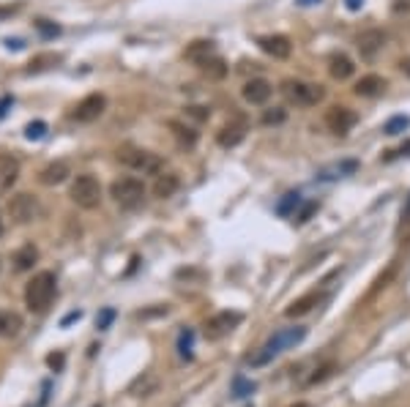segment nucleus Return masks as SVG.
<instances>
[{
	"instance_id": "35",
	"label": "nucleus",
	"mask_w": 410,
	"mask_h": 407,
	"mask_svg": "<svg viewBox=\"0 0 410 407\" xmlns=\"http://www.w3.org/2000/svg\"><path fill=\"white\" fill-rule=\"evenodd\" d=\"M36 28H38V33H41V36H47V38L61 33V28H58V25H52V22H47V20H38V22H36Z\"/></svg>"
},
{
	"instance_id": "20",
	"label": "nucleus",
	"mask_w": 410,
	"mask_h": 407,
	"mask_svg": "<svg viewBox=\"0 0 410 407\" xmlns=\"http://www.w3.org/2000/svg\"><path fill=\"white\" fill-rule=\"evenodd\" d=\"M211 55H217V47H214V41H208V38H197V41H191L189 47H186V58L191 63H200L208 61Z\"/></svg>"
},
{
	"instance_id": "36",
	"label": "nucleus",
	"mask_w": 410,
	"mask_h": 407,
	"mask_svg": "<svg viewBox=\"0 0 410 407\" xmlns=\"http://www.w3.org/2000/svg\"><path fill=\"white\" fill-rule=\"evenodd\" d=\"M315 211H317V202H307V205L301 208V214L295 216V221H298V224H304V221H309V219H312V214H315Z\"/></svg>"
},
{
	"instance_id": "13",
	"label": "nucleus",
	"mask_w": 410,
	"mask_h": 407,
	"mask_svg": "<svg viewBox=\"0 0 410 407\" xmlns=\"http://www.w3.org/2000/svg\"><path fill=\"white\" fill-rule=\"evenodd\" d=\"M257 44H260V50H263L265 55H271L274 61H284V58H290V52H293L290 38L282 36V33H274V36H260V38H257Z\"/></svg>"
},
{
	"instance_id": "3",
	"label": "nucleus",
	"mask_w": 410,
	"mask_h": 407,
	"mask_svg": "<svg viewBox=\"0 0 410 407\" xmlns=\"http://www.w3.org/2000/svg\"><path fill=\"white\" fill-rule=\"evenodd\" d=\"M282 94L295 107H317L325 98V88L315 82H304V80H284Z\"/></svg>"
},
{
	"instance_id": "9",
	"label": "nucleus",
	"mask_w": 410,
	"mask_h": 407,
	"mask_svg": "<svg viewBox=\"0 0 410 407\" xmlns=\"http://www.w3.org/2000/svg\"><path fill=\"white\" fill-rule=\"evenodd\" d=\"M104 107H107V98H104L101 94H91V96H85V98L74 107L71 118H74L77 124H94V121L101 118Z\"/></svg>"
},
{
	"instance_id": "24",
	"label": "nucleus",
	"mask_w": 410,
	"mask_h": 407,
	"mask_svg": "<svg viewBox=\"0 0 410 407\" xmlns=\"http://www.w3.org/2000/svg\"><path fill=\"white\" fill-rule=\"evenodd\" d=\"M36 260H38V249H36L33 244H28V246H22V249L14 254L11 262H14V271L22 274V271H31L33 265H36Z\"/></svg>"
},
{
	"instance_id": "11",
	"label": "nucleus",
	"mask_w": 410,
	"mask_h": 407,
	"mask_svg": "<svg viewBox=\"0 0 410 407\" xmlns=\"http://www.w3.org/2000/svg\"><path fill=\"white\" fill-rule=\"evenodd\" d=\"M383 44H386V33L378 31V28H369V31H364L356 38L358 55H361L364 61H375L380 55V50H383Z\"/></svg>"
},
{
	"instance_id": "10",
	"label": "nucleus",
	"mask_w": 410,
	"mask_h": 407,
	"mask_svg": "<svg viewBox=\"0 0 410 407\" xmlns=\"http://www.w3.org/2000/svg\"><path fill=\"white\" fill-rule=\"evenodd\" d=\"M8 214H11V219L17 221V224H28V221L38 219L41 208H38L36 197H31V194H17L8 202Z\"/></svg>"
},
{
	"instance_id": "31",
	"label": "nucleus",
	"mask_w": 410,
	"mask_h": 407,
	"mask_svg": "<svg viewBox=\"0 0 410 407\" xmlns=\"http://www.w3.org/2000/svg\"><path fill=\"white\" fill-rule=\"evenodd\" d=\"M191 342H194V334H191L189 328H184L181 336H178V350H181L184 358H191Z\"/></svg>"
},
{
	"instance_id": "6",
	"label": "nucleus",
	"mask_w": 410,
	"mask_h": 407,
	"mask_svg": "<svg viewBox=\"0 0 410 407\" xmlns=\"http://www.w3.org/2000/svg\"><path fill=\"white\" fill-rule=\"evenodd\" d=\"M118 161H124L126 167L142 172V175H156L161 170V158L156 154H151V151H142V148H121Z\"/></svg>"
},
{
	"instance_id": "39",
	"label": "nucleus",
	"mask_w": 410,
	"mask_h": 407,
	"mask_svg": "<svg viewBox=\"0 0 410 407\" xmlns=\"http://www.w3.org/2000/svg\"><path fill=\"white\" fill-rule=\"evenodd\" d=\"M47 361H50L52 369H61V367H64V355H61V353H58V355H50Z\"/></svg>"
},
{
	"instance_id": "26",
	"label": "nucleus",
	"mask_w": 410,
	"mask_h": 407,
	"mask_svg": "<svg viewBox=\"0 0 410 407\" xmlns=\"http://www.w3.org/2000/svg\"><path fill=\"white\" fill-rule=\"evenodd\" d=\"M200 68H203V74L208 77V80H224L227 77V63L221 61L219 55H211L208 61L200 63Z\"/></svg>"
},
{
	"instance_id": "32",
	"label": "nucleus",
	"mask_w": 410,
	"mask_h": 407,
	"mask_svg": "<svg viewBox=\"0 0 410 407\" xmlns=\"http://www.w3.org/2000/svg\"><path fill=\"white\" fill-rule=\"evenodd\" d=\"M112 320H115V309H104V312H98V317H96V328L98 331H107L112 325Z\"/></svg>"
},
{
	"instance_id": "28",
	"label": "nucleus",
	"mask_w": 410,
	"mask_h": 407,
	"mask_svg": "<svg viewBox=\"0 0 410 407\" xmlns=\"http://www.w3.org/2000/svg\"><path fill=\"white\" fill-rule=\"evenodd\" d=\"M334 369H337V364L334 361H325V364H320L315 372L309 375V380H307V385H317V383H323V380H328V377L334 375Z\"/></svg>"
},
{
	"instance_id": "5",
	"label": "nucleus",
	"mask_w": 410,
	"mask_h": 407,
	"mask_svg": "<svg viewBox=\"0 0 410 407\" xmlns=\"http://www.w3.org/2000/svg\"><path fill=\"white\" fill-rule=\"evenodd\" d=\"M68 197H71L74 205H80L85 211H94V208H98V202H101V184L96 181L94 175H88V172L85 175H77V181L71 184Z\"/></svg>"
},
{
	"instance_id": "34",
	"label": "nucleus",
	"mask_w": 410,
	"mask_h": 407,
	"mask_svg": "<svg viewBox=\"0 0 410 407\" xmlns=\"http://www.w3.org/2000/svg\"><path fill=\"white\" fill-rule=\"evenodd\" d=\"M186 115H189V118H194V121H208V118H211V112H208L205 107H197V104L186 107Z\"/></svg>"
},
{
	"instance_id": "21",
	"label": "nucleus",
	"mask_w": 410,
	"mask_h": 407,
	"mask_svg": "<svg viewBox=\"0 0 410 407\" xmlns=\"http://www.w3.org/2000/svg\"><path fill=\"white\" fill-rule=\"evenodd\" d=\"M178 188H181V178L175 172H164V175H159L156 184H154V194H156L159 200H170Z\"/></svg>"
},
{
	"instance_id": "46",
	"label": "nucleus",
	"mask_w": 410,
	"mask_h": 407,
	"mask_svg": "<svg viewBox=\"0 0 410 407\" xmlns=\"http://www.w3.org/2000/svg\"><path fill=\"white\" fill-rule=\"evenodd\" d=\"M301 3H304V6H309V3H320V0H301Z\"/></svg>"
},
{
	"instance_id": "27",
	"label": "nucleus",
	"mask_w": 410,
	"mask_h": 407,
	"mask_svg": "<svg viewBox=\"0 0 410 407\" xmlns=\"http://www.w3.org/2000/svg\"><path fill=\"white\" fill-rule=\"evenodd\" d=\"M301 205V194L298 191H290V194H284V200L277 205V214L279 216H295V208Z\"/></svg>"
},
{
	"instance_id": "4",
	"label": "nucleus",
	"mask_w": 410,
	"mask_h": 407,
	"mask_svg": "<svg viewBox=\"0 0 410 407\" xmlns=\"http://www.w3.org/2000/svg\"><path fill=\"white\" fill-rule=\"evenodd\" d=\"M110 194L124 211H137L145 200V186H142L140 178H121L110 186Z\"/></svg>"
},
{
	"instance_id": "38",
	"label": "nucleus",
	"mask_w": 410,
	"mask_h": 407,
	"mask_svg": "<svg viewBox=\"0 0 410 407\" xmlns=\"http://www.w3.org/2000/svg\"><path fill=\"white\" fill-rule=\"evenodd\" d=\"M254 385L252 383H244V380H235V397L241 399V397H247V394H252Z\"/></svg>"
},
{
	"instance_id": "18",
	"label": "nucleus",
	"mask_w": 410,
	"mask_h": 407,
	"mask_svg": "<svg viewBox=\"0 0 410 407\" xmlns=\"http://www.w3.org/2000/svg\"><path fill=\"white\" fill-rule=\"evenodd\" d=\"M386 91V80L378 77V74H367V77H361L358 82H356V88H353V94L361 96V98H375Z\"/></svg>"
},
{
	"instance_id": "42",
	"label": "nucleus",
	"mask_w": 410,
	"mask_h": 407,
	"mask_svg": "<svg viewBox=\"0 0 410 407\" xmlns=\"http://www.w3.org/2000/svg\"><path fill=\"white\" fill-rule=\"evenodd\" d=\"M80 314H82V312H71V314H66V317H64V325H68V323H74V320H80Z\"/></svg>"
},
{
	"instance_id": "40",
	"label": "nucleus",
	"mask_w": 410,
	"mask_h": 407,
	"mask_svg": "<svg viewBox=\"0 0 410 407\" xmlns=\"http://www.w3.org/2000/svg\"><path fill=\"white\" fill-rule=\"evenodd\" d=\"M394 11H410V0H397L394 3Z\"/></svg>"
},
{
	"instance_id": "8",
	"label": "nucleus",
	"mask_w": 410,
	"mask_h": 407,
	"mask_svg": "<svg viewBox=\"0 0 410 407\" xmlns=\"http://www.w3.org/2000/svg\"><path fill=\"white\" fill-rule=\"evenodd\" d=\"M356 124H358V115H356L350 107L337 104V107H331V110L325 112V126H328V131L337 134V137H345Z\"/></svg>"
},
{
	"instance_id": "14",
	"label": "nucleus",
	"mask_w": 410,
	"mask_h": 407,
	"mask_svg": "<svg viewBox=\"0 0 410 407\" xmlns=\"http://www.w3.org/2000/svg\"><path fill=\"white\" fill-rule=\"evenodd\" d=\"M241 94H244V98H247L249 104L263 107V104H268V98L274 94V85H271L268 80H263V77H254V80H249V82L244 85Z\"/></svg>"
},
{
	"instance_id": "23",
	"label": "nucleus",
	"mask_w": 410,
	"mask_h": 407,
	"mask_svg": "<svg viewBox=\"0 0 410 407\" xmlns=\"http://www.w3.org/2000/svg\"><path fill=\"white\" fill-rule=\"evenodd\" d=\"M22 331V317L17 312H0V336L3 339H11Z\"/></svg>"
},
{
	"instance_id": "47",
	"label": "nucleus",
	"mask_w": 410,
	"mask_h": 407,
	"mask_svg": "<svg viewBox=\"0 0 410 407\" xmlns=\"http://www.w3.org/2000/svg\"><path fill=\"white\" fill-rule=\"evenodd\" d=\"M0 238H3V219H0Z\"/></svg>"
},
{
	"instance_id": "29",
	"label": "nucleus",
	"mask_w": 410,
	"mask_h": 407,
	"mask_svg": "<svg viewBox=\"0 0 410 407\" xmlns=\"http://www.w3.org/2000/svg\"><path fill=\"white\" fill-rule=\"evenodd\" d=\"M284 118H287V110H282V107H271V110L263 112V124L265 126H279L284 124Z\"/></svg>"
},
{
	"instance_id": "2",
	"label": "nucleus",
	"mask_w": 410,
	"mask_h": 407,
	"mask_svg": "<svg viewBox=\"0 0 410 407\" xmlns=\"http://www.w3.org/2000/svg\"><path fill=\"white\" fill-rule=\"evenodd\" d=\"M55 293H58L55 274L52 271H41L25 287V304H28L31 312H47L50 304H52V298H55Z\"/></svg>"
},
{
	"instance_id": "43",
	"label": "nucleus",
	"mask_w": 410,
	"mask_h": 407,
	"mask_svg": "<svg viewBox=\"0 0 410 407\" xmlns=\"http://www.w3.org/2000/svg\"><path fill=\"white\" fill-rule=\"evenodd\" d=\"M14 11H17V8H8V6H6V8H0V20H6V17H11Z\"/></svg>"
},
{
	"instance_id": "16",
	"label": "nucleus",
	"mask_w": 410,
	"mask_h": 407,
	"mask_svg": "<svg viewBox=\"0 0 410 407\" xmlns=\"http://www.w3.org/2000/svg\"><path fill=\"white\" fill-rule=\"evenodd\" d=\"M68 175H71V164L68 161H52V164H47L38 172V181L44 186H58V184H64Z\"/></svg>"
},
{
	"instance_id": "37",
	"label": "nucleus",
	"mask_w": 410,
	"mask_h": 407,
	"mask_svg": "<svg viewBox=\"0 0 410 407\" xmlns=\"http://www.w3.org/2000/svg\"><path fill=\"white\" fill-rule=\"evenodd\" d=\"M44 63H61V55H41V58H33L31 68H44Z\"/></svg>"
},
{
	"instance_id": "30",
	"label": "nucleus",
	"mask_w": 410,
	"mask_h": 407,
	"mask_svg": "<svg viewBox=\"0 0 410 407\" xmlns=\"http://www.w3.org/2000/svg\"><path fill=\"white\" fill-rule=\"evenodd\" d=\"M408 126H410V118H405V115H397V118H391V121L386 124V128H383V131L394 137V134H402Z\"/></svg>"
},
{
	"instance_id": "33",
	"label": "nucleus",
	"mask_w": 410,
	"mask_h": 407,
	"mask_svg": "<svg viewBox=\"0 0 410 407\" xmlns=\"http://www.w3.org/2000/svg\"><path fill=\"white\" fill-rule=\"evenodd\" d=\"M44 134H47V124H44V121H36V124H31L25 128V137H28V140H41Z\"/></svg>"
},
{
	"instance_id": "48",
	"label": "nucleus",
	"mask_w": 410,
	"mask_h": 407,
	"mask_svg": "<svg viewBox=\"0 0 410 407\" xmlns=\"http://www.w3.org/2000/svg\"><path fill=\"white\" fill-rule=\"evenodd\" d=\"M94 407H101V405H94Z\"/></svg>"
},
{
	"instance_id": "17",
	"label": "nucleus",
	"mask_w": 410,
	"mask_h": 407,
	"mask_svg": "<svg viewBox=\"0 0 410 407\" xmlns=\"http://www.w3.org/2000/svg\"><path fill=\"white\" fill-rule=\"evenodd\" d=\"M17 178H20V161L14 156H0V197L17 184Z\"/></svg>"
},
{
	"instance_id": "19",
	"label": "nucleus",
	"mask_w": 410,
	"mask_h": 407,
	"mask_svg": "<svg viewBox=\"0 0 410 407\" xmlns=\"http://www.w3.org/2000/svg\"><path fill=\"white\" fill-rule=\"evenodd\" d=\"M328 74H331L337 82H345V80H350V77L356 74V66H353V61L347 58L345 52H339V55H331V61H328Z\"/></svg>"
},
{
	"instance_id": "22",
	"label": "nucleus",
	"mask_w": 410,
	"mask_h": 407,
	"mask_svg": "<svg viewBox=\"0 0 410 407\" xmlns=\"http://www.w3.org/2000/svg\"><path fill=\"white\" fill-rule=\"evenodd\" d=\"M356 170H358V161H353V158H345V161H339V164L323 167V170L317 172V178H320V181H334V178H342V175H350V172H356Z\"/></svg>"
},
{
	"instance_id": "25",
	"label": "nucleus",
	"mask_w": 410,
	"mask_h": 407,
	"mask_svg": "<svg viewBox=\"0 0 410 407\" xmlns=\"http://www.w3.org/2000/svg\"><path fill=\"white\" fill-rule=\"evenodd\" d=\"M170 131L175 134V140L181 142V145H186V148H194L197 145V131L191 128V126L181 124V121H170Z\"/></svg>"
},
{
	"instance_id": "41",
	"label": "nucleus",
	"mask_w": 410,
	"mask_h": 407,
	"mask_svg": "<svg viewBox=\"0 0 410 407\" xmlns=\"http://www.w3.org/2000/svg\"><path fill=\"white\" fill-rule=\"evenodd\" d=\"M361 6H364V0H347V8H350V11H358Z\"/></svg>"
},
{
	"instance_id": "7",
	"label": "nucleus",
	"mask_w": 410,
	"mask_h": 407,
	"mask_svg": "<svg viewBox=\"0 0 410 407\" xmlns=\"http://www.w3.org/2000/svg\"><path fill=\"white\" fill-rule=\"evenodd\" d=\"M241 320H244V314H241V312H219V314H214V317L205 323V339L217 342V339L230 336V334H233V331L241 325Z\"/></svg>"
},
{
	"instance_id": "1",
	"label": "nucleus",
	"mask_w": 410,
	"mask_h": 407,
	"mask_svg": "<svg viewBox=\"0 0 410 407\" xmlns=\"http://www.w3.org/2000/svg\"><path fill=\"white\" fill-rule=\"evenodd\" d=\"M304 336H307V328H301V325H295V328H282V331H277L265 345L254 353L252 358H249V364H252V367H265V364H271L279 353L301 345Z\"/></svg>"
},
{
	"instance_id": "44",
	"label": "nucleus",
	"mask_w": 410,
	"mask_h": 407,
	"mask_svg": "<svg viewBox=\"0 0 410 407\" xmlns=\"http://www.w3.org/2000/svg\"><path fill=\"white\" fill-rule=\"evenodd\" d=\"M400 68H402V71H405V74H408V77H410V58H408V61H402V63H400Z\"/></svg>"
},
{
	"instance_id": "12",
	"label": "nucleus",
	"mask_w": 410,
	"mask_h": 407,
	"mask_svg": "<svg viewBox=\"0 0 410 407\" xmlns=\"http://www.w3.org/2000/svg\"><path fill=\"white\" fill-rule=\"evenodd\" d=\"M247 131H249L247 118H233L230 124H224L219 128V134H217V142H219L221 148H235V145H241V142H244Z\"/></svg>"
},
{
	"instance_id": "45",
	"label": "nucleus",
	"mask_w": 410,
	"mask_h": 407,
	"mask_svg": "<svg viewBox=\"0 0 410 407\" xmlns=\"http://www.w3.org/2000/svg\"><path fill=\"white\" fill-rule=\"evenodd\" d=\"M290 407H309L307 402H295V405H290Z\"/></svg>"
},
{
	"instance_id": "15",
	"label": "nucleus",
	"mask_w": 410,
	"mask_h": 407,
	"mask_svg": "<svg viewBox=\"0 0 410 407\" xmlns=\"http://www.w3.org/2000/svg\"><path fill=\"white\" fill-rule=\"evenodd\" d=\"M325 301V293H307V295H301V298H295L287 309H284V314L287 317H304V314H309L315 306H320Z\"/></svg>"
}]
</instances>
